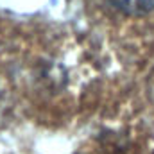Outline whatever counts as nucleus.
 Segmentation results:
<instances>
[{
    "label": "nucleus",
    "instance_id": "1",
    "mask_svg": "<svg viewBox=\"0 0 154 154\" xmlns=\"http://www.w3.org/2000/svg\"><path fill=\"white\" fill-rule=\"evenodd\" d=\"M111 4L127 16H142L154 9V0H111Z\"/></svg>",
    "mask_w": 154,
    "mask_h": 154
}]
</instances>
